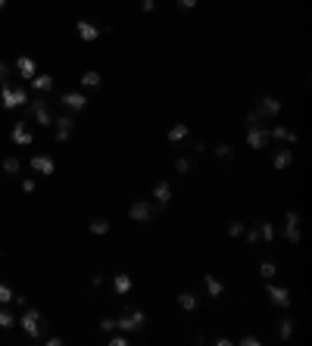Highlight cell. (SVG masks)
I'll return each instance as SVG.
<instances>
[{
	"instance_id": "6da1fadb",
	"label": "cell",
	"mask_w": 312,
	"mask_h": 346,
	"mask_svg": "<svg viewBox=\"0 0 312 346\" xmlns=\"http://www.w3.org/2000/svg\"><path fill=\"white\" fill-rule=\"evenodd\" d=\"M44 315H41V309H31V306H25V312L19 315V328L28 334V337H34V340H41L44 337Z\"/></svg>"
},
{
	"instance_id": "7a4b0ae2",
	"label": "cell",
	"mask_w": 312,
	"mask_h": 346,
	"mask_svg": "<svg viewBox=\"0 0 312 346\" xmlns=\"http://www.w3.org/2000/svg\"><path fill=\"white\" fill-rule=\"evenodd\" d=\"M0 103H4V109H16V106L28 103V94H25V88L4 85V91H0Z\"/></svg>"
},
{
	"instance_id": "3957f363",
	"label": "cell",
	"mask_w": 312,
	"mask_h": 346,
	"mask_svg": "<svg viewBox=\"0 0 312 346\" xmlns=\"http://www.w3.org/2000/svg\"><path fill=\"white\" fill-rule=\"evenodd\" d=\"M265 144H268V128H265V122L247 125V147L259 150V147H265Z\"/></svg>"
},
{
	"instance_id": "277c9868",
	"label": "cell",
	"mask_w": 312,
	"mask_h": 346,
	"mask_svg": "<svg viewBox=\"0 0 312 346\" xmlns=\"http://www.w3.org/2000/svg\"><path fill=\"white\" fill-rule=\"evenodd\" d=\"M265 293H268V299L275 302L278 309H287V306L294 302V299H290V290H287V287H278V284H268V281H265Z\"/></svg>"
},
{
	"instance_id": "5b68a950",
	"label": "cell",
	"mask_w": 312,
	"mask_h": 346,
	"mask_svg": "<svg viewBox=\"0 0 312 346\" xmlns=\"http://www.w3.org/2000/svg\"><path fill=\"white\" fill-rule=\"evenodd\" d=\"M128 215H131L134 221H144V225H147V221H153L156 209H153L147 200H134V203H131V209H128Z\"/></svg>"
},
{
	"instance_id": "8992f818",
	"label": "cell",
	"mask_w": 312,
	"mask_h": 346,
	"mask_svg": "<svg viewBox=\"0 0 312 346\" xmlns=\"http://www.w3.org/2000/svg\"><path fill=\"white\" fill-rule=\"evenodd\" d=\"M278 112H281V100H275V97H262L259 100V109H256L259 119H275Z\"/></svg>"
},
{
	"instance_id": "52a82bcc",
	"label": "cell",
	"mask_w": 312,
	"mask_h": 346,
	"mask_svg": "<svg viewBox=\"0 0 312 346\" xmlns=\"http://www.w3.org/2000/svg\"><path fill=\"white\" fill-rule=\"evenodd\" d=\"M31 169H34L37 175H44V178H47V175H53V172H56V162L47 156V153H37V156H31Z\"/></svg>"
},
{
	"instance_id": "ba28073f",
	"label": "cell",
	"mask_w": 312,
	"mask_h": 346,
	"mask_svg": "<svg viewBox=\"0 0 312 346\" xmlns=\"http://www.w3.org/2000/svg\"><path fill=\"white\" fill-rule=\"evenodd\" d=\"M284 237L290 240V243H300V212H287L284 215Z\"/></svg>"
},
{
	"instance_id": "9c48e42d",
	"label": "cell",
	"mask_w": 312,
	"mask_h": 346,
	"mask_svg": "<svg viewBox=\"0 0 312 346\" xmlns=\"http://www.w3.org/2000/svg\"><path fill=\"white\" fill-rule=\"evenodd\" d=\"M16 72H19V78L31 82L34 75H37V66H34V59H31V56H19V59H16Z\"/></svg>"
},
{
	"instance_id": "30bf717a",
	"label": "cell",
	"mask_w": 312,
	"mask_h": 346,
	"mask_svg": "<svg viewBox=\"0 0 312 346\" xmlns=\"http://www.w3.org/2000/svg\"><path fill=\"white\" fill-rule=\"evenodd\" d=\"M10 140H13V144H19V147H28L34 137H31V131L25 128V122H16V125H13V131H10Z\"/></svg>"
},
{
	"instance_id": "8fae6325",
	"label": "cell",
	"mask_w": 312,
	"mask_h": 346,
	"mask_svg": "<svg viewBox=\"0 0 312 346\" xmlns=\"http://www.w3.org/2000/svg\"><path fill=\"white\" fill-rule=\"evenodd\" d=\"M28 112H31V115H34V119H37V122H41L44 128H47V125H53V115H50V109H47V106H44L41 100H34Z\"/></svg>"
},
{
	"instance_id": "7c38bea8",
	"label": "cell",
	"mask_w": 312,
	"mask_h": 346,
	"mask_svg": "<svg viewBox=\"0 0 312 346\" xmlns=\"http://www.w3.org/2000/svg\"><path fill=\"white\" fill-rule=\"evenodd\" d=\"M60 100H63V106H69V109H75V112H82V109L88 106V97H85V94H78V91H72V94H63Z\"/></svg>"
},
{
	"instance_id": "4fadbf2b",
	"label": "cell",
	"mask_w": 312,
	"mask_h": 346,
	"mask_svg": "<svg viewBox=\"0 0 312 346\" xmlns=\"http://www.w3.org/2000/svg\"><path fill=\"white\" fill-rule=\"evenodd\" d=\"M72 128H75V122H72V115H63V119H56V122H53V131H56V140H69V134H72Z\"/></svg>"
},
{
	"instance_id": "5bb4252c",
	"label": "cell",
	"mask_w": 312,
	"mask_h": 346,
	"mask_svg": "<svg viewBox=\"0 0 312 346\" xmlns=\"http://www.w3.org/2000/svg\"><path fill=\"white\" fill-rule=\"evenodd\" d=\"M153 200L160 203V206H169V200H172V187H169V181H156V187H153Z\"/></svg>"
},
{
	"instance_id": "9a60e30c",
	"label": "cell",
	"mask_w": 312,
	"mask_h": 346,
	"mask_svg": "<svg viewBox=\"0 0 312 346\" xmlns=\"http://www.w3.org/2000/svg\"><path fill=\"white\" fill-rule=\"evenodd\" d=\"M75 28H78V37H82V41H97V34H100V28L94 22H88V19H82Z\"/></svg>"
},
{
	"instance_id": "2e32d148",
	"label": "cell",
	"mask_w": 312,
	"mask_h": 346,
	"mask_svg": "<svg viewBox=\"0 0 312 346\" xmlns=\"http://www.w3.org/2000/svg\"><path fill=\"white\" fill-rule=\"evenodd\" d=\"M178 306H181L184 312H193V309H197V306H200V299L193 296L190 290H181V293H178Z\"/></svg>"
},
{
	"instance_id": "e0dca14e",
	"label": "cell",
	"mask_w": 312,
	"mask_h": 346,
	"mask_svg": "<svg viewBox=\"0 0 312 346\" xmlns=\"http://www.w3.org/2000/svg\"><path fill=\"white\" fill-rule=\"evenodd\" d=\"M112 287H115V293H119V296H125V293L131 290V275H122V272H119V275L112 278Z\"/></svg>"
},
{
	"instance_id": "ac0fdd59",
	"label": "cell",
	"mask_w": 312,
	"mask_h": 346,
	"mask_svg": "<svg viewBox=\"0 0 312 346\" xmlns=\"http://www.w3.org/2000/svg\"><path fill=\"white\" fill-rule=\"evenodd\" d=\"M31 85H34V91H41V94L53 91V78H50V75H34V78H31Z\"/></svg>"
},
{
	"instance_id": "d6986e66",
	"label": "cell",
	"mask_w": 312,
	"mask_h": 346,
	"mask_svg": "<svg viewBox=\"0 0 312 346\" xmlns=\"http://www.w3.org/2000/svg\"><path fill=\"white\" fill-rule=\"evenodd\" d=\"M271 137H278V140H290V144H297V131H290V128H284V125H275V128H271Z\"/></svg>"
},
{
	"instance_id": "ffe728a7",
	"label": "cell",
	"mask_w": 312,
	"mask_h": 346,
	"mask_svg": "<svg viewBox=\"0 0 312 346\" xmlns=\"http://www.w3.org/2000/svg\"><path fill=\"white\" fill-rule=\"evenodd\" d=\"M294 162V150H278L275 153V169H287Z\"/></svg>"
},
{
	"instance_id": "44dd1931",
	"label": "cell",
	"mask_w": 312,
	"mask_h": 346,
	"mask_svg": "<svg viewBox=\"0 0 312 346\" xmlns=\"http://www.w3.org/2000/svg\"><path fill=\"white\" fill-rule=\"evenodd\" d=\"M91 234H97V237H103V234H109V221L106 218H91Z\"/></svg>"
},
{
	"instance_id": "7402d4cb",
	"label": "cell",
	"mask_w": 312,
	"mask_h": 346,
	"mask_svg": "<svg viewBox=\"0 0 312 346\" xmlns=\"http://www.w3.org/2000/svg\"><path fill=\"white\" fill-rule=\"evenodd\" d=\"M187 131H190V128H187L184 122H178V125H172V128H169V140H172V144H178V140H184V137H187Z\"/></svg>"
},
{
	"instance_id": "603a6c76",
	"label": "cell",
	"mask_w": 312,
	"mask_h": 346,
	"mask_svg": "<svg viewBox=\"0 0 312 346\" xmlns=\"http://www.w3.org/2000/svg\"><path fill=\"white\" fill-rule=\"evenodd\" d=\"M206 290H209V296H222V290H225V284L216 278V275H206Z\"/></svg>"
},
{
	"instance_id": "cb8c5ba5",
	"label": "cell",
	"mask_w": 312,
	"mask_h": 346,
	"mask_svg": "<svg viewBox=\"0 0 312 346\" xmlns=\"http://www.w3.org/2000/svg\"><path fill=\"white\" fill-rule=\"evenodd\" d=\"M294 337V321L290 318H281L278 321V340H290Z\"/></svg>"
},
{
	"instance_id": "d4e9b609",
	"label": "cell",
	"mask_w": 312,
	"mask_h": 346,
	"mask_svg": "<svg viewBox=\"0 0 312 346\" xmlns=\"http://www.w3.org/2000/svg\"><path fill=\"white\" fill-rule=\"evenodd\" d=\"M100 82H103V78H100V72H94V69L82 75V85H85V88H100Z\"/></svg>"
},
{
	"instance_id": "484cf974",
	"label": "cell",
	"mask_w": 312,
	"mask_h": 346,
	"mask_svg": "<svg viewBox=\"0 0 312 346\" xmlns=\"http://www.w3.org/2000/svg\"><path fill=\"white\" fill-rule=\"evenodd\" d=\"M4 172H7V175H19V172H22V162H19L16 156H7V159H4Z\"/></svg>"
},
{
	"instance_id": "4316f807",
	"label": "cell",
	"mask_w": 312,
	"mask_h": 346,
	"mask_svg": "<svg viewBox=\"0 0 312 346\" xmlns=\"http://www.w3.org/2000/svg\"><path fill=\"white\" fill-rule=\"evenodd\" d=\"M259 275H262L265 281H271V278L278 275V265H275V262H262V265H259Z\"/></svg>"
},
{
	"instance_id": "83f0119b",
	"label": "cell",
	"mask_w": 312,
	"mask_h": 346,
	"mask_svg": "<svg viewBox=\"0 0 312 346\" xmlns=\"http://www.w3.org/2000/svg\"><path fill=\"white\" fill-rule=\"evenodd\" d=\"M16 324V315L10 312V309H0V328H4V331H10Z\"/></svg>"
},
{
	"instance_id": "f1b7e54d",
	"label": "cell",
	"mask_w": 312,
	"mask_h": 346,
	"mask_svg": "<svg viewBox=\"0 0 312 346\" xmlns=\"http://www.w3.org/2000/svg\"><path fill=\"white\" fill-rule=\"evenodd\" d=\"M13 296H16V293H13V287H10V284H0V306H10V302H13Z\"/></svg>"
},
{
	"instance_id": "f546056e",
	"label": "cell",
	"mask_w": 312,
	"mask_h": 346,
	"mask_svg": "<svg viewBox=\"0 0 312 346\" xmlns=\"http://www.w3.org/2000/svg\"><path fill=\"white\" fill-rule=\"evenodd\" d=\"M244 237H247V243H259V240H262V237H259V225L244 228Z\"/></svg>"
},
{
	"instance_id": "4dcf8cb0",
	"label": "cell",
	"mask_w": 312,
	"mask_h": 346,
	"mask_svg": "<svg viewBox=\"0 0 312 346\" xmlns=\"http://www.w3.org/2000/svg\"><path fill=\"white\" fill-rule=\"evenodd\" d=\"M244 228H247L244 221H228V234L231 237H244Z\"/></svg>"
},
{
	"instance_id": "1f68e13d",
	"label": "cell",
	"mask_w": 312,
	"mask_h": 346,
	"mask_svg": "<svg viewBox=\"0 0 312 346\" xmlns=\"http://www.w3.org/2000/svg\"><path fill=\"white\" fill-rule=\"evenodd\" d=\"M259 237L262 240H271V237H275V228H271L268 221H259Z\"/></svg>"
},
{
	"instance_id": "d6a6232c",
	"label": "cell",
	"mask_w": 312,
	"mask_h": 346,
	"mask_svg": "<svg viewBox=\"0 0 312 346\" xmlns=\"http://www.w3.org/2000/svg\"><path fill=\"white\" fill-rule=\"evenodd\" d=\"M190 166H193V159H190V156L175 159V172H181V175H184V172H190Z\"/></svg>"
},
{
	"instance_id": "836d02e7",
	"label": "cell",
	"mask_w": 312,
	"mask_h": 346,
	"mask_svg": "<svg viewBox=\"0 0 312 346\" xmlns=\"http://www.w3.org/2000/svg\"><path fill=\"white\" fill-rule=\"evenodd\" d=\"M109 346H128V337H125L122 331H119V334H112V337H109Z\"/></svg>"
},
{
	"instance_id": "e575fe53",
	"label": "cell",
	"mask_w": 312,
	"mask_h": 346,
	"mask_svg": "<svg viewBox=\"0 0 312 346\" xmlns=\"http://www.w3.org/2000/svg\"><path fill=\"white\" fill-rule=\"evenodd\" d=\"M231 153H234V150H231L228 144H219V147H216V156H222V159H231Z\"/></svg>"
},
{
	"instance_id": "d590c367",
	"label": "cell",
	"mask_w": 312,
	"mask_h": 346,
	"mask_svg": "<svg viewBox=\"0 0 312 346\" xmlns=\"http://www.w3.org/2000/svg\"><path fill=\"white\" fill-rule=\"evenodd\" d=\"M100 328H103L106 334H112V331H115V318H103V321H100Z\"/></svg>"
},
{
	"instance_id": "8d00e7d4",
	"label": "cell",
	"mask_w": 312,
	"mask_h": 346,
	"mask_svg": "<svg viewBox=\"0 0 312 346\" xmlns=\"http://www.w3.org/2000/svg\"><path fill=\"white\" fill-rule=\"evenodd\" d=\"M241 343H244V346H259V343H262V340H259V337H253V334H247V337H244V340H241Z\"/></svg>"
},
{
	"instance_id": "74e56055",
	"label": "cell",
	"mask_w": 312,
	"mask_h": 346,
	"mask_svg": "<svg viewBox=\"0 0 312 346\" xmlns=\"http://www.w3.org/2000/svg\"><path fill=\"white\" fill-rule=\"evenodd\" d=\"M141 10H144V13H153V10H156V0H141Z\"/></svg>"
},
{
	"instance_id": "f35d334b",
	"label": "cell",
	"mask_w": 312,
	"mask_h": 346,
	"mask_svg": "<svg viewBox=\"0 0 312 346\" xmlns=\"http://www.w3.org/2000/svg\"><path fill=\"white\" fill-rule=\"evenodd\" d=\"M34 187H37V184H34L31 178H25V181H22V190H25V194H34Z\"/></svg>"
},
{
	"instance_id": "ab89813d",
	"label": "cell",
	"mask_w": 312,
	"mask_h": 346,
	"mask_svg": "<svg viewBox=\"0 0 312 346\" xmlns=\"http://www.w3.org/2000/svg\"><path fill=\"white\" fill-rule=\"evenodd\" d=\"M178 7L181 10H193V7H197V0H178Z\"/></svg>"
},
{
	"instance_id": "60d3db41",
	"label": "cell",
	"mask_w": 312,
	"mask_h": 346,
	"mask_svg": "<svg viewBox=\"0 0 312 346\" xmlns=\"http://www.w3.org/2000/svg\"><path fill=\"white\" fill-rule=\"evenodd\" d=\"M13 302H16V306H19V309H25V306H28V299H25V296H22V293H16V296H13Z\"/></svg>"
},
{
	"instance_id": "b9f144b4",
	"label": "cell",
	"mask_w": 312,
	"mask_h": 346,
	"mask_svg": "<svg viewBox=\"0 0 312 346\" xmlns=\"http://www.w3.org/2000/svg\"><path fill=\"white\" fill-rule=\"evenodd\" d=\"M7 72H10L7 63H0V85H7Z\"/></svg>"
},
{
	"instance_id": "7bdbcfd3",
	"label": "cell",
	"mask_w": 312,
	"mask_h": 346,
	"mask_svg": "<svg viewBox=\"0 0 312 346\" xmlns=\"http://www.w3.org/2000/svg\"><path fill=\"white\" fill-rule=\"evenodd\" d=\"M91 284H94V287H100V284H103V275H97V272H94V275H91Z\"/></svg>"
},
{
	"instance_id": "ee69618b",
	"label": "cell",
	"mask_w": 312,
	"mask_h": 346,
	"mask_svg": "<svg viewBox=\"0 0 312 346\" xmlns=\"http://www.w3.org/2000/svg\"><path fill=\"white\" fill-rule=\"evenodd\" d=\"M4 7H7V0H0V10H4Z\"/></svg>"
}]
</instances>
